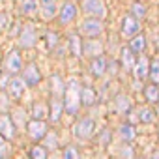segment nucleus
I'll use <instances>...</instances> for the list:
<instances>
[{"instance_id": "25", "label": "nucleus", "mask_w": 159, "mask_h": 159, "mask_svg": "<svg viewBox=\"0 0 159 159\" xmlns=\"http://www.w3.org/2000/svg\"><path fill=\"white\" fill-rule=\"evenodd\" d=\"M52 109H51V118H52V122H58L60 120V111H62V103L58 101V99H52V105H51Z\"/></svg>"}, {"instance_id": "22", "label": "nucleus", "mask_w": 159, "mask_h": 159, "mask_svg": "<svg viewBox=\"0 0 159 159\" xmlns=\"http://www.w3.org/2000/svg\"><path fill=\"white\" fill-rule=\"evenodd\" d=\"M51 83H52V94H54V98H58V96L62 94V90H64V84H62V79H60L58 75H54V77L51 79Z\"/></svg>"}, {"instance_id": "14", "label": "nucleus", "mask_w": 159, "mask_h": 159, "mask_svg": "<svg viewBox=\"0 0 159 159\" xmlns=\"http://www.w3.org/2000/svg\"><path fill=\"white\" fill-rule=\"evenodd\" d=\"M148 73H150V62H148L146 56H142V58L135 64V75H137V79H144Z\"/></svg>"}, {"instance_id": "17", "label": "nucleus", "mask_w": 159, "mask_h": 159, "mask_svg": "<svg viewBox=\"0 0 159 159\" xmlns=\"http://www.w3.org/2000/svg\"><path fill=\"white\" fill-rule=\"evenodd\" d=\"M96 101V92L90 88V86H84L83 90H81V103H84V105H92Z\"/></svg>"}, {"instance_id": "23", "label": "nucleus", "mask_w": 159, "mask_h": 159, "mask_svg": "<svg viewBox=\"0 0 159 159\" xmlns=\"http://www.w3.org/2000/svg\"><path fill=\"white\" fill-rule=\"evenodd\" d=\"M116 109H118L120 112H127V111L131 109V101H129L125 96H120V98L116 99Z\"/></svg>"}, {"instance_id": "36", "label": "nucleus", "mask_w": 159, "mask_h": 159, "mask_svg": "<svg viewBox=\"0 0 159 159\" xmlns=\"http://www.w3.org/2000/svg\"><path fill=\"white\" fill-rule=\"evenodd\" d=\"M109 71H111V73H116V64H114V62L111 64V69H109Z\"/></svg>"}, {"instance_id": "15", "label": "nucleus", "mask_w": 159, "mask_h": 159, "mask_svg": "<svg viewBox=\"0 0 159 159\" xmlns=\"http://www.w3.org/2000/svg\"><path fill=\"white\" fill-rule=\"evenodd\" d=\"M41 11L45 19H52L56 15V0H41Z\"/></svg>"}, {"instance_id": "21", "label": "nucleus", "mask_w": 159, "mask_h": 159, "mask_svg": "<svg viewBox=\"0 0 159 159\" xmlns=\"http://www.w3.org/2000/svg\"><path fill=\"white\" fill-rule=\"evenodd\" d=\"M36 8H38L36 0H21V11L23 13H32V11H36Z\"/></svg>"}, {"instance_id": "33", "label": "nucleus", "mask_w": 159, "mask_h": 159, "mask_svg": "<svg viewBox=\"0 0 159 159\" xmlns=\"http://www.w3.org/2000/svg\"><path fill=\"white\" fill-rule=\"evenodd\" d=\"M47 146H49V148H56V137H54V135H49V139H47Z\"/></svg>"}, {"instance_id": "37", "label": "nucleus", "mask_w": 159, "mask_h": 159, "mask_svg": "<svg viewBox=\"0 0 159 159\" xmlns=\"http://www.w3.org/2000/svg\"><path fill=\"white\" fill-rule=\"evenodd\" d=\"M157 114H159V101H157Z\"/></svg>"}, {"instance_id": "30", "label": "nucleus", "mask_w": 159, "mask_h": 159, "mask_svg": "<svg viewBox=\"0 0 159 159\" xmlns=\"http://www.w3.org/2000/svg\"><path fill=\"white\" fill-rule=\"evenodd\" d=\"M64 159H81V157H79V152L73 146H67L64 150Z\"/></svg>"}, {"instance_id": "31", "label": "nucleus", "mask_w": 159, "mask_h": 159, "mask_svg": "<svg viewBox=\"0 0 159 159\" xmlns=\"http://www.w3.org/2000/svg\"><path fill=\"white\" fill-rule=\"evenodd\" d=\"M140 120H142L144 124H150V122L153 120L152 111H150V109H142V111H140Z\"/></svg>"}, {"instance_id": "12", "label": "nucleus", "mask_w": 159, "mask_h": 159, "mask_svg": "<svg viewBox=\"0 0 159 159\" xmlns=\"http://www.w3.org/2000/svg\"><path fill=\"white\" fill-rule=\"evenodd\" d=\"M90 69H92V75H96V77H103V75H105V69H107V62H105V58L96 56V58L92 60V64H90Z\"/></svg>"}, {"instance_id": "13", "label": "nucleus", "mask_w": 159, "mask_h": 159, "mask_svg": "<svg viewBox=\"0 0 159 159\" xmlns=\"http://www.w3.org/2000/svg\"><path fill=\"white\" fill-rule=\"evenodd\" d=\"M139 28H140V25H139L133 17H125V19H124L122 32H124L125 36H133V34H137V32H139Z\"/></svg>"}, {"instance_id": "1", "label": "nucleus", "mask_w": 159, "mask_h": 159, "mask_svg": "<svg viewBox=\"0 0 159 159\" xmlns=\"http://www.w3.org/2000/svg\"><path fill=\"white\" fill-rule=\"evenodd\" d=\"M79 105H81V90H79V83L71 79L69 86L66 88V111L69 114H77Z\"/></svg>"}, {"instance_id": "32", "label": "nucleus", "mask_w": 159, "mask_h": 159, "mask_svg": "<svg viewBox=\"0 0 159 159\" xmlns=\"http://www.w3.org/2000/svg\"><path fill=\"white\" fill-rule=\"evenodd\" d=\"M133 13H135L137 17H142V15L146 13V10H144V6H140V4H135V6H133Z\"/></svg>"}, {"instance_id": "3", "label": "nucleus", "mask_w": 159, "mask_h": 159, "mask_svg": "<svg viewBox=\"0 0 159 159\" xmlns=\"http://www.w3.org/2000/svg\"><path fill=\"white\" fill-rule=\"evenodd\" d=\"M103 32V23L99 19H84L79 25V34H83L86 38H96Z\"/></svg>"}, {"instance_id": "34", "label": "nucleus", "mask_w": 159, "mask_h": 159, "mask_svg": "<svg viewBox=\"0 0 159 159\" xmlns=\"http://www.w3.org/2000/svg\"><path fill=\"white\" fill-rule=\"evenodd\" d=\"M47 38H49V47L56 45V41H58V36H56V34H49Z\"/></svg>"}, {"instance_id": "19", "label": "nucleus", "mask_w": 159, "mask_h": 159, "mask_svg": "<svg viewBox=\"0 0 159 159\" xmlns=\"http://www.w3.org/2000/svg\"><path fill=\"white\" fill-rule=\"evenodd\" d=\"M144 94H146V99H148L150 103H155V101H159V88H157L155 84H150V86H146Z\"/></svg>"}, {"instance_id": "11", "label": "nucleus", "mask_w": 159, "mask_h": 159, "mask_svg": "<svg viewBox=\"0 0 159 159\" xmlns=\"http://www.w3.org/2000/svg\"><path fill=\"white\" fill-rule=\"evenodd\" d=\"M75 15H77L75 6L69 4V2H66L64 8L60 10V23H62V25H67V23H71V21L75 19Z\"/></svg>"}, {"instance_id": "2", "label": "nucleus", "mask_w": 159, "mask_h": 159, "mask_svg": "<svg viewBox=\"0 0 159 159\" xmlns=\"http://www.w3.org/2000/svg\"><path fill=\"white\" fill-rule=\"evenodd\" d=\"M81 8L86 15L94 19H103L107 15V8L103 4V0H81Z\"/></svg>"}, {"instance_id": "27", "label": "nucleus", "mask_w": 159, "mask_h": 159, "mask_svg": "<svg viewBox=\"0 0 159 159\" xmlns=\"http://www.w3.org/2000/svg\"><path fill=\"white\" fill-rule=\"evenodd\" d=\"M69 43H71V52L75 56H81V39H79L77 36H71L69 38Z\"/></svg>"}, {"instance_id": "9", "label": "nucleus", "mask_w": 159, "mask_h": 159, "mask_svg": "<svg viewBox=\"0 0 159 159\" xmlns=\"http://www.w3.org/2000/svg\"><path fill=\"white\" fill-rule=\"evenodd\" d=\"M34 43H36V32H34V28H32L30 25H26V26L23 28V32H21L19 45L25 47V49H30V47H34Z\"/></svg>"}, {"instance_id": "4", "label": "nucleus", "mask_w": 159, "mask_h": 159, "mask_svg": "<svg viewBox=\"0 0 159 159\" xmlns=\"http://www.w3.org/2000/svg\"><path fill=\"white\" fill-rule=\"evenodd\" d=\"M94 129H96L94 120L92 118H84V120H81L75 125V137L81 139V140H86V139H90L94 135Z\"/></svg>"}, {"instance_id": "6", "label": "nucleus", "mask_w": 159, "mask_h": 159, "mask_svg": "<svg viewBox=\"0 0 159 159\" xmlns=\"http://www.w3.org/2000/svg\"><path fill=\"white\" fill-rule=\"evenodd\" d=\"M0 137H4L6 140H11L15 137V125L8 114H0Z\"/></svg>"}, {"instance_id": "29", "label": "nucleus", "mask_w": 159, "mask_h": 159, "mask_svg": "<svg viewBox=\"0 0 159 159\" xmlns=\"http://www.w3.org/2000/svg\"><path fill=\"white\" fill-rule=\"evenodd\" d=\"M10 153V144L6 142L4 137H0V159H6Z\"/></svg>"}, {"instance_id": "35", "label": "nucleus", "mask_w": 159, "mask_h": 159, "mask_svg": "<svg viewBox=\"0 0 159 159\" xmlns=\"http://www.w3.org/2000/svg\"><path fill=\"white\" fill-rule=\"evenodd\" d=\"M4 23H6V15H0V28H4V26H6Z\"/></svg>"}, {"instance_id": "16", "label": "nucleus", "mask_w": 159, "mask_h": 159, "mask_svg": "<svg viewBox=\"0 0 159 159\" xmlns=\"http://www.w3.org/2000/svg\"><path fill=\"white\" fill-rule=\"evenodd\" d=\"M122 62H124V67L125 69H131L135 66V54H133V51L129 47L122 49Z\"/></svg>"}, {"instance_id": "24", "label": "nucleus", "mask_w": 159, "mask_h": 159, "mask_svg": "<svg viewBox=\"0 0 159 159\" xmlns=\"http://www.w3.org/2000/svg\"><path fill=\"white\" fill-rule=\"evenodd\" d=\"M45 114H47L45 103H36V105H34V120H43Z\"/></svg>"}, {"instance_id": "5", "label": "nucleus", "mask_w": 159, "mask_h": 159, "mask_svg": "<svg viewBox=\"0 0 159 159\" xmlns=\"http://www.w3.org/2000/svg\"><path fill=\"white\" fill-rule=\"evenodd\" d=\"M4 67H6V73L10 75H15L23 69V60H21V54L17 51H10L8 56H6V62H4Z\"/></svg>"}, {"instance_id": "20", "label": "nucleus", "mask_w": 159, "mask_h": 159, "mask_svg": "<svg viewBox=\"0 0 159 159\" xmlns=\"http://www.w3.org/2000/svg\"><path fill=\"white\" fill-rule=\"evenodd\" d=\"M144 47H146V39H144V36H135V38L131 39V51L140 52V51H144Z\"/></svg>"}, {"instance_id": "28", "label": "nucleus", "mask_w": 159, "mask_h": 159, "mask_svg": "<svg viewBox=\"0 0 159 159\" xmlns=\"http://www.w3.org/2000/svg\"><path fill=\"white\" fill-rule=\"evenodd\" d=\"M150 77L153 83H159V60H153L150 66Z\"/></svg>"}, {"instance_id": "7", "label": "nucleus", "mask_w": 159, "mask_h": 159, "mask_svg": "<svg viewBox=\"0 0 159 159\" xmlns=\"http://www.w3.org/2000/svg\"><path fill=\"white\" fill-rule=\"evenodd\" d=\"M28 135L34 140H39V139L47 137V124L43 120H32L28 124Z\"/></svg>"}, {"instance_id": "18", "label": "nucleus", "mask_w": 159, "mask_h": 159, "mask_svg": "<svg viewBox=\"0 0 159 159\" xmlns=\"http://www.w3.org/2000/svg\"><path fill=\"white\" fill-rule=\"evenodd\" d=\"M120 137H122L125 142L133 140V139H135V127H133V125H127V124H124V125L120 127Z\"/></svg>"}, {"instance_id": "26", "label": "nucleus", "mask_w": 159, "mask_h": 159, "mask_svg": "<svg viewBox=\"0 0 159 159\" xmlns=\"http://www.w3.org/2000/svg\"><path fill=\"white\" fill-rule=\"evenodd\" d=\"M30 157H32V159H47V148H43V146H34L32 152H30Z\"/></svg>"}, {"instance_id": "10", "label": "nucleus", "mask_w": 159, "mask_h": 159, "mask_svg": "<svg viewBox=\"0 0 159 159\" xmlns=\"http://www.w3.org/2000/svg\"><path fill=\"white\" fill-rule=\"evenodd\" d=\"M8 92H10L11 98L21 99L23 94H25V81L23 79H11V81L8 83Z\"/></svg>"}, {"instance_id": "8", "label": "nucleus", "mask_w": 159, "mask_h": 159, "mask_svg": "<svg viewBox=\"0 0 159 159\" xmlns=\"http://www.w3.org/2000/svg\"><path fill=\"white\" fill-rule=\"evenodd\" d=\"M39 79H41V73H39L38 66L30 64V66L25 69V75H23V81H25V84H28V86H36V84L39 83Z\"/></svg>"}]
</instances>
